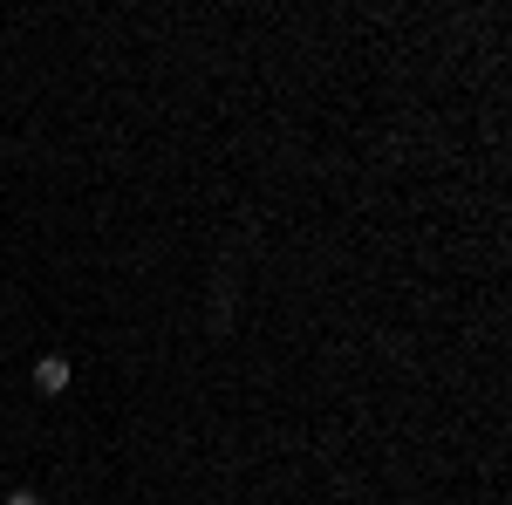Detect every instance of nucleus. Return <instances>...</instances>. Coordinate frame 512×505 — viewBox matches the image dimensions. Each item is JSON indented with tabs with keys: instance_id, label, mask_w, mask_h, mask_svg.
Here are the masks:
<instances>
[{
	"instance_id": "obj_1",
	"label": "nucleus",
	"mask_w": 512,
	"mask_h": 505,
	"mask_svg": "<svg viewBox=\"0 0 512 505\" xmlns=\"http://www.w3.org/2000/svg\"><path fill=\"white\" fill-rule=\"evenodd\" d=\"M35 389L41 396H62V389H69V355H41L35 362Z\"/></svg>"
},
{
	"instance_id": "obj_2",
	"label": "nucleus",
	"mask_w": 512,
	"mask_h": 505,
	"mask_svg": "<svg viewBox=\"0 0 512 505\" xmlns=\"http://www.w3.org/2000/svg\"><path fill=\"white\" fill-rule=\"evenodd\" d=\"M7 505H41V492H7Z\"/></svg>"
}]
</instances>
